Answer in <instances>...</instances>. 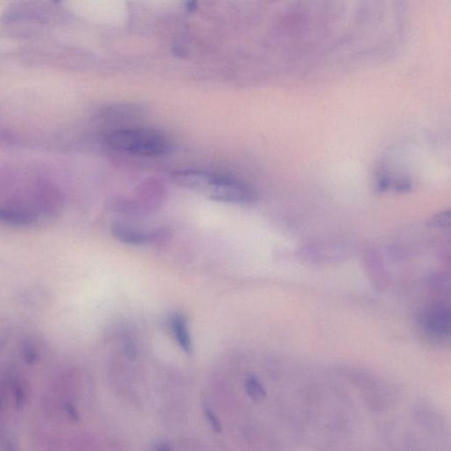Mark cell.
Segmentation results:
<instances>
[{"label":"cell","mask_w":451,"mask_h":451,"mask_svg":"<svg viewBox=\"0 0 451 451\" xmlns=\"http://www.w3.org/2000/svg\"><path fill=\"white\" fill-rule=\"evenodd\" d=\"M106 145L126 155L157 157L168 153L171 143L162 131L148 127H129L109 131Z\"/></svg>","instance_id":"1"},{"label":"cell","mask_w":451,"mask_h":451,"mask_svg":"<svg viewBox=\"0 0 451 451\" xmlns=\"http://www.w3.org/2000/svg\"><path fill=\"white\" fill-rule=\"evenodd\" d=\"M177 178L182 186L216 201L245 204L254 199L252 190L245 184L223 175L186 171L178 174Z\"/></svg>","instance_id":"2"},{"label":"cell","mask_w":451,"mask_h":451,"mask_svg":"<svg viewBox=\"0 0 451 451\" xmlns=\"http://www.w3.org/2000/svg\"><path fill=\"white\" fill-rule=\"evenodd\" d=\"M111 234L119 243L143 246L167 241L169 232L165 228H142L135 226L117 223L111 226Z\"/></svg>","instance_id":"3"},{"label":"cell","mask_w":451,"mask_h":451,"mask_svg":"<svg viewBox=\"0 0 451 451\" xmlns=\"http://www.w3.org/2000/svg\"><path fill=\"white\" fill-rule=\"evenodd\" d=\"M417 321L422 330L431 336H451V306L426 307L418 313Z\"/></svg>","instance_id":"4"},{"label":"cell","mask_w":451,"mask_h":451,"mask_svg":"<svg viewBox=\"0 0 451 451\" xmlns=\"http://www.w3.org/2000/svg\"><path fill=\"white\" fill-rule=\"evenodd\" d=\"M413 417L426 431L438 438H444L449 430L446 418L428 404H419L413 408Z\"/></svg>","instance_id":"5"},{"label":"cell","mask_w":451,"mask_h":451,"mask_svg":"<svg viewBox=\"0 0 451 451\" xmlns=\"http://www.w3.org/2000/svg\"><path fill=\"white\" fill-rule=\"evenodd\" d=\"M168 324L172 337L178 346L187 355H190L193 351V344L186 316L179 312L171 313L168 316Z\"/></svg>","instance_id":"6"},{"label":"cell","mask_w":451,"mask_h":451,"mask_svg":"<svg viewBox=\"0 0 451 451\" xmlns=\"http://www.w3.org/2000/svg\"><path fill=\"white\" fill-rule=\"evenodd\" d=\"M1 221L12 227H26L34 223L36 214L26 208H8L1 210Z\"/></svg>","instance_id":"7"},{"label":"cell","mask_w":451,"mask_h":451,"mask_svg":"<svg viewBox=\"0 0 451 451\" xmlns=\"http://www.w3.org/2000/svg\"><path fill=\"white\" fill-rule=\"evenodd\" d=\"M245 390L248 396L255 402H261L266 397V390L264 385L258 378L250 375L245 381Z\"/></svg>","instance_id":"8"},{"label":"cell","mask_w":451,"mask_h":451,"mask_svg":"<svg viewBox=\"0 0 451 451\" xmlns=\"http://www.w3.org/2000/svg\"><path fill=\"white\" fill-rule=\"evenodd\" d=\"M429 227L435 228H451V209L437 212L428 221Z\"/></svg>","instance_id":"9"},{"label":"cell","mask_w":451,"mask_h":451,"mask_svg":"<svg viewBox=\"0 0 451 451\" xmlns=\"http://www.w3.org/2000/svg\"><path fill=\"white\" fill-rule=\"evenodd\" d=\"M11 388L15 407L18 410L23 409L27 400L26 390H25L23 385L15 379L14 381H12Z\"/></svg>","instance_id":"10"},{"label":"cell","mask_w":451,"mask_h":451,"mask_svg":"<svg viewBox=\"0 0 451 451\" xmlns=\"http://www.w3.org/2000/svg\"><path fill=\"white\" fill-rule=\"evenodd\" d=\"M204 412H205L206 418L208 419L212 430L216 432V433H220L221 431L220 419H218L217 416L214 415V412H212L211 409L208 408V407H206Z\"/></svg>","instance_id":"11"},{"label":"cell","mask_w":451,"mask_h":451,"mask_svg":"<svg viewBox=\"0 0 451 451\" xmlns=\"http://www.w3.org/2000/svg\"><path fill=\"white\" fill-rule=\"evenodd\" d=\"M65 411H67L69 417L74 419V421H77L78 416H79V415H78L77 410L74 406L68 404V405L65 406Z\"/></svg>","instance_id":"12"},{"label":"cell","mask_w":451,"mask_h":451,"mask_svg":"<svg viewBox=\"0 0 451 451\" xmlns=\"http://www.w3.org/2000/svg\"><path fill=\"white\" fill-rule=\"evenodd\" d=\"M155 451H174L170 446L166 443H160L155 446Z\"/></svg>","instance_id":"13"},{"label":"cell","mask_w":451,"mask_h":451,"mask_svg":"<svg viewBox=\"0 0 451 451\" xmlns=\"http://www.w3.org/2000/svg\"><path fill=\"white\" fill-rule=\"evenodd\" d=\"M6 451H16V450H15L14 447L12 446V443H8V446H6Z\"/></svg>","instance_id":"14"}]
</instances>
